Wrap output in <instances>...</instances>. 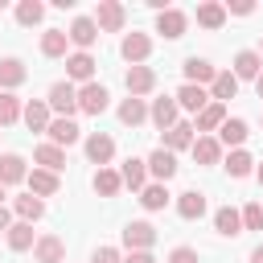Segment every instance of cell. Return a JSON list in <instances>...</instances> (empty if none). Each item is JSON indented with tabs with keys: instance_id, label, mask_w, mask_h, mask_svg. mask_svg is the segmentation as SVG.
I'll return each mask as SVG.
<instances>
[{
	"instance_id": "cell-29",
	"label": "cell",
	"mask_w": 263,
	"mask_h": 263,
	"mask_svg": "<svg viewBox=\"0 0 263 263\" xmlns=\"http://www.w3.org/2000/svg\"><path fill=\"white\" fill-rule=\"evenodd\" d=\"M90 185H95L99 197H115V193L123 189V177H119V168H99V173L90 177Z\"/></svg>"
},
{
	"instance_id": "cell-45",
	"label": "cell",
	"mask_w": 263,
	"mask_h": 263,
	"mask_svg": "<svg viewBox=\"0 0 263 263\" xmlns=\"http://www.w3.org/2000/svg\"><path fill=\"white\" fill-rule=\"evenodd\" d=\"M123 263H156V259H152V251H132Z\"/></svg>"
},
{
	"instance_id": "cell-32",
	"label": "cell",
	"mask_w": 263,
	"mask_h": 263,
	"mask_svg": "<svg viewBox=\"0 0 263 263\" xmlns=\"http://www.w3.org/2000/svg\"><path fill=\"white\" fill-rule=\"evenodd\" d=\"M66 45H70V33L66 29H45L41 33V53L45 58H66Z\"/></svg>"
},
{
	"instance_id": "cell-20",
	"label": "cell",
	"mask_w": 263,
	"mask_h": 263,
	"mask_svg": "<svg viewBox=\"0 0 263 263\" xmlns=\"http://www.w3.org/2000/svg\"><path fill=\"white\" fill-rule=\"evenodd\" d=\"M181 70H185V82H193V86H205V82H214V78H218V70H214L205 58H197V53H193V58H185V66H181Z\"/></svg>"
},
{
	"instance_id": "cell-47",
	"label": "cell",
	"mask_w": 263,
	"mask_h": 263,
	"mask_svg": "<svg viewBox=\"0 0 263 263\" xmlns=\"http://www.w3.org/2000/svg\"><path fill=\"white\" fill-rule=\"evenodd\" d=\"M251 263H263V247H255V251H251Z\"/></svg>"
},
{
	"instance_id": "cell-21",
	"label": "cell",
	"mask_w": 263,
	"mask_h": 263,
	"mask_svg": "<svg viewBox=\"0 0 263 263\" xmlns=\"http://www.w3.org/2000/svg\"><path fill=\"white\" fill-rule=\"evenodd\" d=\"M247 136H251L247 119H226V123L218 127V144H222V148H242Z\"/></svg>"
},
{
	"instance_id": "cell-3",
	"label": "cell",
	"mask_w": 263,
	"mask_h": 263,
	"mask_svg": "<svg viewBox=\"0 0 263 263\" xmlns=\"http://www.w3.org/2000/svg\"><path fill=\"white\" fill-rule=\"evenodd\" d=\"M123 21H127V12H123L119 0H99V8H95V25H99V33H119Z\"/></svg>"
},
{
	"instance_id": "cell-36",
	"label": "cell",
	"mask_w": 263,
	"mask_h": 263,
	"mask_svg": "<svg viewBox=\"0 0 263 263\" xmlns=\"http://www.w3.org/2000/svg\"><path fill=\"white\" fill-rule=\"evenodd\" d=\"M4 238H8V251H16V255H21V251H29V247H37V238H33V226H29V222H12V230H8Z\"/></svg>"
},
{
	"instance_id": "cell-38",
	"label": "cell",
	"mask_w": 263,
	"mask_h": 263,
	"mask_svg": "<svg viewBox=\"0 0 263 263\" xmlns=\"http://www.w3.org/2000/svg\"><path fill=\"white\" fill-rule=\"evenodd\" d=\"M226 123V103H210L201 115H197V132H218Z\"/></svg>"
},
{
	"instance_id": "cell-44",
	"label": "cell",
	"mask_w": 263,
	"mask_h": 263,
	"mask_svg": "<svg viewBox=\"0 0 263 263\" xmlns=\"http://www.w3.org/2000/svg\"><path fill=\"white\" fill-rule=\"evenodd\" d=\"M230 12H234V16H251L255 4H251V0H230V4H226V16H230Z\"/></svg>"
},
{
	"instance_id": "cell-22",
	"label": "cell",
	"mask_w": 263,
	"mask_h": 263,
	"mask_svg": "<svg viewBox=\"0 0 263 263\" xmlns=\"http://www.w3.org/2000/svg\"><path fill=\"white\" fill-rule=\"evenodd\" d=\"M177 214H181L185 222H197V218L205 214V193H201V189H185V193L177 197Z\"/></svg>"
},
{
	"instance_id": "cell-9",
	"label": "cell",
	"mask_w": 263,
	"mask_h": 263,
	"mask_svg": "<svg viewBox=\"0 0 263 263\" xmlns=\"http://www.w3.org/2000/svg\"><path fill=\"white\" fill-rule=\"evenodd\" d=\"M119 53H123V62L140 66V62L152 53V37H148V33H127V37L119 41Z\"/></svg>"
},
{
	"instance_id": "cell-7",
	"label": "cell",
	"mask_w": 263,
	"mask_h": 263,
	"mask_svg": "<svg viewBox=\"0 0 263 263\" xmlns=\"http://www.w3.org/2000/svg\"><path fill=\"white\" fill-rule=\"evenodd\" d=\"M156 242V226L152 222H127L123 226V247L127 251H148Z\"/></svg>"
},
{
	"instance_id": "cell-27",
	"label": "cell",
	"mask_w": 263,
	"mask_h": 263,
	"mask_svg": "<svg viewBox=\"0 0 263 263\" xmlns=\"http://www.w3.org/2000/svg\"><path fill=\"white\" fill-rule=\"evenodd\" d=\"M58 185H62V181H58V173H49V168H33V173H29V193H33V197H53Z\"/></svg>"
},
{
	"instance_id": "cell-26",
	"label": "cell",
	"mask_w": 263,
	"mask_h": 263,
	"mask_svg": "<svg viewBox=\"0 0 263 263\" xmlns=\"http://www.w3.org/2000/svg\"><path fill=\"white\" fill-rule=\"evenodd\" d=\"M33 160H37V168H49V173H62L66 168V152L58 144H37L33 148Z\"/></svg>"
},
{
	"instance_id": "cell-28",
	"label": "cell",
	"mask_w": 263,
	"mask_h": 263,
	"mask_svg": "<svg viewBox=\"0 0 263 263\" xmlns=\"http://www.w3.org/2000/svg\"><path fill=\"white\" fill-rule=\"evenodd\" d=\"M193 132H197L193 123H177V127H168V132H164V144H160V148H168V152H181V148H193V140H197Z\"/></svg>"
},
{
	"instance_id": "cell-40",
	"label": "cell",
	"mask_w": 263,
	"mask_h": 263,
	"mask_svg": "<svg viewBox=\"0 0 263 263\" xmlns=\"http://www.w3.org/2000/svg\"><path fill=\"white\" fill-rule=\"evenodd\" d=\"M41 16H45V4H37V0H21L16 4V21L21 25H41Z\"/></svg>"
},
{
	"instance_id": "cell-17",
	"label": "cell",
	"mask_w": 263,
	"mask_h": 263,
	"mask_svg": "<svg viewBox=\"0 0 263 263\" xmlns=\"http://www.w3.org/2000/svg\"><path fill=\"white\" fill-rule=\"evenodd\" d=\"M119 177H123V185H127V189L144 193V185H148V160L127 156V160H123V168H119Z\"/></svg>"
},
{
	"instance_id": "cell-11",
	"label": "cell",
	"mask_w": 263,
	"mask_h": 263,
	"mask_svg": "<svg viewBox=\"0 0 263 263\" xmlns=\"http://www.w3.org/2000/svg\"><path fill=\"white\" fill-rule=\"evenodd\" d=\"M70 41L78 45V53H86V49L99 41V25H95V16H74V25H70Z\"/></svg>"
},
{
	"instance_id": "cell-37",
	"label": "cell",
	"mask_w": 263,
	"mask_h": 263,
	"mask_svg": "<svg viewBox=\"0 0 263 263\" xmlns=\"http://www.w3.org/2000/svg\"><path fill=\"white\" fill-rule=\"evenodd\" d=\"M226 173H230L234 181H242V177H251V173H255V160H251V152H242V148H234V152L226 156Z\"/></svg>"
},
{
	"instance_id": "cell-10",
	"label": "cell",
	"mask_w": 263,
	"mask_h": 263,
	"mask_svg": "<svg viewBox=\"0 0 263 263\" xmlns=\"http://www.w3.org/2000/svg\"><path fill=\"white\" fill-rule=\"evenodd\" d=\"M173 99H177V107H181V111H193V115H201V111L214 103V99L205 95V86H193V82H185Z\"/></svg>"
},
{
	"instance_id": "cell-48",
	"label": "cell",
	"mask_w": 263,
	"mask_h": 263,
	"mask_svg": "<svg viewBox=\"0 0 263 263\" xmlns=\"http://www.w3.org/2000/svg\"><path fill=\"white\" fill-rule=\"evenodd\" d=\"M255 181H259V185H263V164H255Z\"/></svg>"
},
{
	"instance_id": "cell-13",
	"label": "cell",
	"mask_w": 263,
	"mask_h": 263,
	"mask_svg": "<svg viewBox=\"0 0 263 263\" xmlns=\"http://www.w3.org/2000/svg\"><path fill=\"white\" fill-rule=\"evenodd\" d=\"M66 78L70 82H82V86L95 82V58L90 53H70L66 58Z\"/></svg>"
},
{
	"instance_id": "cell-49",
	"label": "cell",
	"mask_w": 263,
	"mask_h": 263,
	"mask_svg": "<svg viewBox=\"0 0 263 263\" xmlns=\"http://www.w3.org/2000/svg\"><path fill=\"white\" fill-rule=\"evenodd\" d=\"M255 90H259V99H263V74H259V82H255Z\"/></svg>"
},
{
	"instance_id": "cell-15",
	"label": "cell",
	"mask_w": 263,
	"mask_h": 263,
	"mask_svg": "<svg viewBox=\"0 0 263 263\" xmlns=\"http://www.w3.org/2000/svg\"><path fill=\"white\" fill-rule=\"evenodd\" d=\"M45 136H49V144H58V148H70V144H78V140H82V127H78L74 119H53Z\"/></svg>"
},
{
	"instance_id": "cell-41",
	"label": "cell",
	"mask_w": 263,
	"mask_h": 263,
	"mask_svg": "<svg viewBox=\"0 0 263 263\" xmlns=\"http://www.w3.org/2000/svg\"><path fill=\"white\" fill-rule=\"evenodd\" d=\"M242 230H263V201L242 205Z\"/></svg>"
},
{
	"instance_id": "cell-42",
	"label": "cell",
	"mask_w": 263,
	"mask_h": 263,
	"mask_svg": "<svg viewBox=\"0 0 263 263\" xmlns=\"http://www.w3.org/2000/svg\"><path fill=\"white\" fill-rule=\"evenodd\" d=\"M168 263H201V255L193 247H173L168 251Z\"/></svg>"
},
{
	"instance_id": "cell-33",
	"label": "cell",
	"mask_w": 263,
	"mask_h": 263,
	"mask_svg": "<svg viewBox=\"0 0 263 263\" xmlns=\"http://www.w3.org/2000/svg\"><path fill=\"white\" fill-rule=\"evenodd\" d=\"M144 119H148V103H144V99H132V95H127V99L119 103V123H127V127H140Z\"/></svg>"
},
{
	"instance_id": "cell-46",
	"label": "cell",
	"mask_w": 263,
	"mask_h": 263,
	"mask_svg": "<svg viewBox=\"0 0 263 263\" xmlns=\"http://www.w3.org/2000/svg\"><path fill=\"white\" fill-rule=\"evenodd\" d=\"M8 230H12V214L0 205V234H8Z\"/></svg>"
},
{
	"instance_id": "cell-6",
	"label": "cell",
	"mask_w": 263,
	"mask_h": 263,
	"mask_svg": "<svg viewBox=\"0 0 263 263\" xmlns=\"http://www.w3.org/2000/svg\"><path fill=\"white\" fill-rule=\"evenodd\" d=\"M123 86H127V95H132V99H140V95H148V90L156 86V70H152V66H127Z\"/></svg>"
},
{
	"instance_id": "cell-19",
	"label": "cell",
	"mask_w": 263,
	"mask_h": 263,
	"mask_svg": "<svg viewBox=\"0 0 263 263\" xmlns=\"http://www.w3.org/2000/svg\"><path fill=\"white\" fill-rule=\"evenodd\" d=\"M259 74H263V53H255V49L234 53V78H238V82H242V78H255V82H259Z\"/></svg>"
},
{
	"instance_id": "cell-43",
	"label": "cell",
	"mask_w": 263,
	"mask_h": 263,
	"mask_svg": "<svg viewBox=\"0 0 263 263\" xmlns=\"http://www.w3.org/2000/svg\"><path fill=\"white\" fill-rule=\"evenodd\" d=\"M90 263H123V255H119L115 247H99V251L90 255Z\"/></svg>"
},
{
	"instance_id": "cell-14",
	"label": "cell",
	"mask_w": 263,
	"mask_h": 263,
	"mask_svg": "<svg viewBox=\"0 0 263 263\" xmlns=\"http://www.w3.org/2000/svg\"><path fill=\"white\" fill-rule=\"evenodd\" d=\"M21 119H25V127H29V132H49V123H53V119H49V103H45V99H29Z\"/></svg>"
},
{
	"instance_id": "cell-12",
	"label": "cell",
	"mask_w": 263,
	"mask_h": 263,
	"mask_svg": "<svg viewBox=\"0 0 263 263\" xmlns=\"http://www.w3.org/2000/svg\"><path fill=\"white\" fill-rule=\"evenodd\" d=\"M33 259L37 263H66V242L58 234H41L37 247H33Z\"/></svg>"
},
{
	"instance_id": "cell-5",
	"label": "cell",
	"mask_w": 263,
	"mask_h": 263,
	"mask_svg": "<svg viewBox=\"0 0 263 263\" xmlns=\"http://www.w3.org/2000/svg\"><path fill=\"white\" fill-rule=\"evenodd\" d=\"M177 111H181V107H177V99H173V95H160V99H152L148 119H152L160 132H168V127H177V123H181V119H177Z\"/></svg>"
},
{
	"instance_id": "cell-35",
	"label": "cell",
	"mask_w": 263,
	"mask_h": 263,
	"mask_svg": "<svg viewBox=\"0 0 263 263\" xmlns=\"http://www.w3.org/2000/svg\"><path fill=\"white\" fill-rule=\"evenodd\" d=\"M12 210H16V218H21V222H29V226H33V222L45 214V201H41V197H33V193H25V197H16V201H12Z\"/></svg>"
},
{
	"instance_id": "cell-1",
	"label": "cell",
	"mask_w": 263,
	"mask_h": 263,
	"mask_svg": "<svg viewBox=\"0 0 263 263\" xmlns=\"http://www.w3.org/2000/svg\"><path fill=\"white\" fill-rule=\"evenodd\" d=\"M45 103H49V111H58V119H70V115L78 111V86H74L70 78H66V82H53Z\"/></svg>"
},
{
	"instance_id": "cell-30",
	"label": "cell",
	"mask_w": 263,
	"mask_h": 263,
	"mask_svg": "<svg viewBox=\"0 0 263 263\" xmlns=\"http://www.w3.org/2000/svg\"><path fill=\"white\" fill-rule=\"evenodd\" d=\"M25 78H29V70H25V62H21V58H0V86H4V90L21 86Z\"/></svg>"
},
{
	"instance_id": "cell-39",
	"label": "cell",
	"mask_w": 263,
	"mask_h": 263,
	"mask_svg": "<svg viewBox=\"0 0 263 263\" xmlns=\"http://www.w3.org/2000/svg\"><path fill=\"white\" fill-rule=\"evenodd\" d=\"M25 115V107H21V99L12 95V90H0V127H8V123H16Z\"/></svg>"
},
{
	"instance_id": "cell-25",
	"label": "cell",
	"mask_w": 263,
	"mask_h": 263,
	"mask_svg": "<svg viewBox=\"0 0 263 263\" xmlns=\"http://www.w3.org/2000/svg\"><path fill=\"white\" fill-rule=\"evenodd\" d=\"M189 152H193L197 164H218V160H222V144H218V136H197Z\"/></svg>"
},
{
	"instance_id": "cell-8",
	"label": "cell",
	"mask_w": 263,
	"mask_h": 263,
	"mask_svg": "<svg viewBox=\"0 0 263 263\" xmlns=\"http://www.w3.org/2000/svg\"><path fill=\"white\" fill-rule=\"evenodd\" d=\"M185 25H189V16H185L181 8H164V12H156V33L168 37V41L185 37Z\"/></svg>"
},
{
	"instance_id": "cell-24",
	"label": "cell",
	"mask_w": 263,
	"mask_h": 263,
	"mask_svg": "<svg viewBox=\"0 0 263 263\" xmlns=\"http://www.w3.org/2000/svg\"><path fill=\"white\" fill-rule=\"evenodd\" d=\"M238 95V78H234V70H218V78L210 82V99L214 103H230Z\"/></svg>"
},
{
	"instance_id": "cell-18",
	"label": "cell",
	"mask_w": 263,
	"mask_h": 263,
	"mask_svg": "<svg viewBox=\"0 0 263 263\" xmlns=\"http://www.w3.org/2000/svg\"><path fill=\"white\" fill-rule=\"evenodd\" d=\"M21 181H29V168H25V156H16V152H8V156H0V185L8 189V185H21Z\"/></svg>"
},
{
	"instance_id": "cell-2",
	"label": "cell",
	"mask_w": 263,
	"mask_h": 263,
	"mask_svg": "<svg viewBox=\"0 0 263 263\" xmlns=\"http://www.w3.org/2000/svg\"><path fill=\"white\" fill-rule=\"evenodd\" d=\"M107 103H111V95H107L103 82H86V86H78V111H82V115H103Z\"/></svg>"
},
{
	"instance_id": "cell-4",
	"label": "cell",
	"mask_w": 263,
	"mask_h": 263,
	"mask_svg": "<svg viewBox=\"0 0 263 263\" xmlns=\"http://www.w3.org/2000/svg\"><path fill=\"white\" fill-rule=\"evenodd\" d=\"M82 148H86V160H90V164H99V168H107V164H111V156H115V140H111L107 132H90Z\"/></svg>"
},
{
	"instance_id": "cell-31",
	"label": "cell",
	"mask_w": 263,
	"mask_h": 263,
	"mask_svg": "<svg viewBox=\"0 0 263 263\" xmlns=\"http://www.w3.org/2000/svg\"><path fill=\"white\" fill-rule=\"evenodd\" d=\"M197 25H201V29H222V25H226V4H218V0L197 4Z\"/></svg>"
},
{
	"instance_id": "cell-23",
	"label": "cell",
	"mask_w": 263,
	"mask_h": 263,
	"mask_svg": "<svg viewBox=\"0 0 263 263\" xmlns=\"http://www.w3.org/2000/svg\"><path fill=\"white\" fill-rule=\"evenodd\" d=\"M214 230H218V234H226V238L242 234V210H234V205L214 210Z\"/></svg>"
},
{
	"instance_id": "cell-50",
	"label": "cell",
	"mask_w": 263,
	"mask_h": 263,
	"mask_svg": "<svg viewBox=\"0 0 263 263\" xmlns=\"http://www.w3.org/2000/svg\"><path fill=\"white\" fill-rule=\"evenodd\" d=\"M4 197H8V189H4V185H0V205H4Z\"/></svg>"
},
{
	"instance_id": "cell-34",
	"label": "cell",
	"mask_w": 263,
	"mask_h": 263,
	"mask_svg": "<svg viewBox=\"0 0 263 263\" xmlns=\"http://www.w3.org/2000/svg\"><path fill=\"white\" fill-rule=\"evenodd\" d=\"M168 197H173V193H168L160 181H152V185H144V193H140V205H144L148 214H156V210H164V205H168Z\"/></svg>"
},
{
	"instance_id": "cell-16",
	"label": "cell",
	"mask_w": 263,
	"mask_h": 263,
	"mask_svg": "<svg viewBox=\"0 0 263 263\" xmlns=\"http://www.w3.org/2000/svg\"><path fill=\"white\" fill-rule=\"evenodd\" d=\"M148 177H156L160 185H164L168 177H177V156H173L168 148H156V152L148 156Z\"/></svg>"
}]
</instances>
